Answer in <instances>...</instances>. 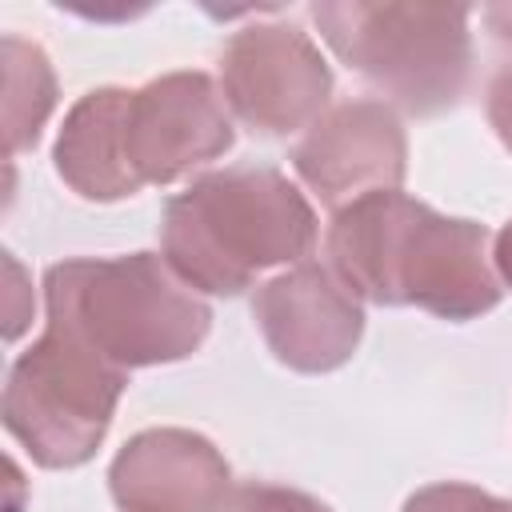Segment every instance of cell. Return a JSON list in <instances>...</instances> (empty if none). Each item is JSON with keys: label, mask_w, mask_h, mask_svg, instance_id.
Listing matches in <instances>:
<instances>
[{"label": "cell", "mask_w": 512, "mask_h": 512, "mask_svg": "<svg viewBox=\"0 0 512 512\" xmlns=\"http://www.w3.org/2000/svg\"><path fill=\"white\" fill-rule=\"evenodd\" d=\"M488 124L496 128L500 144L512 152V64H504L488 84Z\"/></svg>", "instance_id": "obj_15"}, {"label": "cell", "mask_w": 512, "mask_h": 512, "mask_svg": "<svg viewBox=\"0 0 512 512\" xmlns=\"http://www.w3.org/2000/svg\"><path fill=\"white\" fill-rule=\"evenodd\" d=\"M108 488L120 512H220L232 468L200 432L148 428L116 452Z\"/></svg>", "instance_id": "obj_10"}, {"label": "cell", "mask_w": 512, "mask_h": 512, "mask_svg": "<svg viewBox=\"0 0 512 512\" xmlns=\"http://www.w3.org/2000/svg\"><path fill=\"white\" fill-rule=\"evenodd\" d=\"M324 252L332 276L372 304H416L456 324L500 304V280L488 264V228L440 216L400 188L336 208Z\"/></svg>", "instance_id": "obj_1"}, {"label": "cell", "mask_w": 512, "mask_h": 512, "mask_svg": "<svg viewBox=\"0 0 512 512\" xmlns=\"http://www.w3.org/2000/svg\"><path fill=\"white\" fill-rule=\"evenodd\" d=\"M484 20H488V28H492L496 40L512 44V4H492V8H484Z\"/></svg>", "instance_id": "obj_17"}, {"label": "cell", "mask_w": 512, "mask_h": 512, "mask_svg": "<svg viewBox=\"0 0 512 512\" xmlns=\"http://www.w3.org/2000/svg\"><path fill=\"white\" fill-rule=\"evenodd\" d=\"M232 116L204 72H164L128 92L124 144L140 184H172L232 148Z\"/></svg>", "instance_id": "obj_7"}, {"label": "cell", "mask_w": 512, "mask_h": 512, "mask_svg": "<svg viewBox=\"0 0 512 512\" xmlns=\"http://www.w3.org/2000/svg\"><path fill=\"white\" fill-rule=\"evenodd\" d=\"M128 372L60 328L16 356L4 384V428L40 468H80L108 436Z\"/></svg>", "instance_id": "obj_5"}, {"label": "cell", "mask_w": 512, "mask_h": 512, "mask_svg": "<svg viewBox=\"0 0 512 512\" xmlns=\"http://www.w3.org/2000/svg\"><path fill=\"white\" fill-rule=\"evenodd\" d=\"M296 176L328 208L372 192H392L408 172V136L392 104L344 100L328 108L292 148Z\"/></svg>", "instance_id": "obj_8"}, {"label": "cell", "mask_w": 512, "mask_h": 512, "mask_svg": "<svg viewBox=\"0 0 512 512\" xmlns=\"http://www.w3.org/2000/svg\"><path fill=\"white\" fill-rule=\"evenodd\" d=\"M316 212L272 164L196 176L164 204L160 248L196 292L236 296L264 268L300 264L316 248Z\"/></svg>", "instance_id": "obj_2"}, {"label": "cell", "mask_w": 512, "mask_h": 512, "mask_svg": "<svg viewBox=\"0 0 512 512\" xmlns=\"http://www.w3.org/2000/svg\"><path fill=\"white\" fill-rule=\"evenodd\" d=\"M220 512H332V508L324 500L300 492V488H284V484H268V480H244V484H232Z\"/></svg>", "instance_id": "obj_14"}, {"label": "cell", "mask_w": 512, "mask_h": 512, "mask_svg": "<svg viewBox=\"0 0 512 512\" xmlns=\"http://www.w3.org/2000/svg\"><path fill=\"white\" fill-rule=\"evenodd\" d=\"M124 112H128V88H92L68 108L52 160L60 180L76 196L124 200L144 188L128 164Z\"/></svg>", "instance_id": "obj_11"}, {"label": "cell", "mask_w": 512, "mask_h": 512, "mask_svg": "<svg viewBox=\"0 0 512 512\" xmlns=\"http://www.w3.org/2000/svg\"><path fill=\"white\" fill-rule=\"evenodd\" d=\"M404 512H512V500L492 496L476 484L460 480H440L404 500Z\"/></svg>", "instance_id": "obj_13"}, {"label": "cell", "mask_w": 512, "mask_h": 512, "mask_svg": "<svg viewBox=\"0 0 512 512\" xmlns=\"http://www.w3.org/2000/svg\"><path fill=\"white\" fill-rule=\"evenodd\" d=\"M56 108V72L40 44L4 36V144L8 156L36 144Z\"/></svg>", "instance_id": "obj_12"}, {"label": "cell", "mask_w": 512, "mask_h": 512, "mask_svg": "<svg viewBox=\"0 0 512 512\" xmlns=\"http://www.w3.org/2000/svg\"><path fill=\"white\" fill-rule=\"evenodd\" d=\"M48 328H60L132 372L192 356L212 308L156 252L108 260H60L44 272Z\"/></svg>", "instance_id": "obj_3"}, {"label": "cell", "mask_w": 512, "mask_h": 512, "mask_svg": "<svg viewBox=\"0 0 512 512\" xmlns=\"http://www.w3.org/2000/svg\"><path fill=\"white\" fill-rule=\"evenodd\" d=\"M468 16L464 4H312L328 48L412 116L448 112L464 96L472 72Z\"/></svg>", "instance_id": "obj_4"}, {"label": "cell", "mask_w": 512, "mask_h": 512, "mask_svg": "<svg viewBox=\"0 0 512 512\" xmlns=\"http://www.w3.org/2000/svg\"><path fill=\"white\" fill-rule=\"evenodd\" d=\"M220 84L232 112L264 132L312 128L332 96V68L296 24H248L220 52Z\"/></svg>", "instance_id": "obj_6"}, {"label": "cell", "mask_w": 512, "mask_h": 512, "mask_svg": "<svg viewBox=\"0 0 512 512\" xmlns=\"http://www.w3.org/2000/svg\"><path fill=\"white\" fill-rule=\"evenodd\" d=\"M252 316L272 356L296 372H332L348 364L364 336L360 300L316 260H300L264 280L252 296Z\"/></svg>", "instance_id": "obj_9"}, {"label": "cell", "mask_w": 512, "mask_h": 512, "mask_svg": "<svg viewBox=\"0 0 512 512\" xmlns=\"http://www.w3.org/2000/svg\"><path fill=\"white\" fill-rule=\"evenodd\" d=\"M492 264H496V276L512 288V220L496 232V248H492Z\"/></svg>", "instance_id": "obj_16"}]
</instances>
